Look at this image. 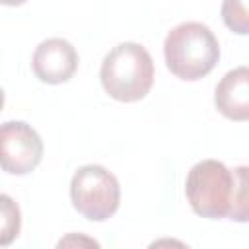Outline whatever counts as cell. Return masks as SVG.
<instances>
[{
	"label": "cell",
	"instance_id": "cell-1",
	"mask_svg": "<svg viewBox=\"0 0 249 249\" xmlns=\"http://www.w3.org/2000/svg\"><path fill=\"white\" fill-rule=\"evenodd\" d=\"M185 195L195 214L210 220L247 222V167L230 171L218 160L195 163L185 181Z\"/></svg>",
	"mask_w": 249,
	"mask_h": 249
},
{
	"label": "cell",
	"instance_id": "cell-2",
	"mask_svg": "<svg viewBox=\"0 0 249 249\" xmlns=\"http://www.w3.org/2000/svg\"><path fill=\"white\" fill-rule=\"evenodd\" d=\"M165 64L181 80L206 76L220 58V45L208 25L185 21L173 27L163 41Z\"/></svg>",
	"mask_w": 249,
	"mask_h": 249
},
{
	"label": "cell",
	"instance_id": "cell-3",
	"mask_svg": "<svg viewBox=\"0 0 249 249\" xmlns=\"http://www.w3.org/2000/svg\"><path fill=\"white\" fill-rule=\"evenodd\" d=\"M101 86L117 101H138L154 84V60L138 43L113 47L101 62Z\"/></svg>",
	"mask_w": 249,
	"mask_h": 249
},
{
	"label": "cell",
	"instance_id": "cell-4",
	"mask_svg": "<svg viewBox=\"0 0 249 249\" xmlns=\"http://www.w3.org/2000/svg\"><path fill=\"white\" fill-rule=\"evenodd\" d=\"M70 198L74 208L91 222L109 220L121 202V187L117 177L103 165H82L70 183Z\"/></svg>",
	"mask_w": 249,
	"mask_h": 249
},
{
	"label": "cell",
	"instance_id": "cell-5",
	"mask_svg": "<svg viewBox=\"0 0 249 249\" xmlns=\"http://www.w3.org/2000/svg\"><path fill=\"white\" fill-rule=\"evenodd\" d=\"M43 158V140L37 130L23 121L0 124V169L12 175L33 171Z\"/></svg>",
	"mask_w": 249,
	"mask_h": 249
},
{
	"label": "cell",
	"instance_id": "cell-6",
	"mask_svg": "<svg viewBox=\"0 0 249 249\" xmlns=\"http://www.w3.org/2000/svg\"><path fill=\"white\" fill-rule=\"evenodd\" d=\"M35 76L45 84H62L70 80L78 68V53L74 45L60 37L39 43L31 60Z\"/></svg>",
	"mask_w": 249,
	"mask_h": 249
},
{
	"label": "cell",
	"instance_id": "cell-7",
	"mask_svg": "<svg viewBox=\"0 0 249 249\" xmlns=\"http://www.w3.org/2000/svg\"><path fill=\"white\" fill-rule=\"evenodd\" d=\"M214 103L218 111L231 121L249 119V70L237 66L230 70L216 86Z\"/></svg>",
	"mask_w": 249,
	"mask_h": 249
},
{
	"label": "cell",
	"instance_id": "cell-8",
	"mask_svg": "<svg viewBox=\"0 0 249 249\" xmlns=\"http://www.w3.org/2000/svg\"><path fill=\"white\" fill-rule=\"evenodd\" d=\"M21 228V212L18 202L10 196L0 193V247L10 245Z\"/></svg>",
	"mask_w": 249,
	"mask_h": 249
},
{
	"label": "cell",
	"instance_id": "cell-9",
	"mask_svg": "<svg viewBox=\"0 0 249 249\" xmlns=\"http://www.w3.org/2000/svg\"><path fill=\"white\" fill-rule=\"evenodd\" d=\"M222 19L231 31L245 35L249 31L247 0H224L222 2Z\"/></svg>",
	"mask_w": 249,
	"mask_h": 249
},
{
	"label": "cell",
	"instance_id": "cell-10",
	"mask_svg": "<svg viewBox=\"0 0 249 249\" xmlns=\"http://www.w3.org/2000/svg\"><path fill=\"white\" fill-rule=\"evenodd\" d=\"M23 2H27V0H0V4H4V6H21Z\"/></svg>",
	"mask_w": 249,
	"mask_h": 249
},
{
	"label": "cell",
	"instance_id": "cell-11",
	"mask_svg": "<svg viewBox=\"0 0 249 249\" xmlns=\"http://www.w3.org/2000/svg\"><path fill=\"white\" fill-rule=\"evenodd\" d=\"M2 107H4V91L0 88V111H2Z\"/></svg>",
	"mask_w": 249,
	"mask_h": 249
}]
</instances>
